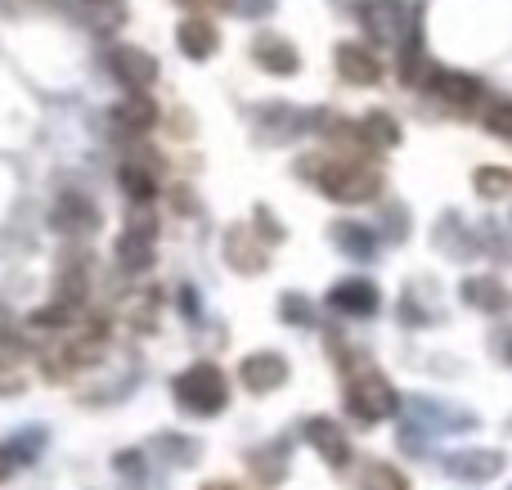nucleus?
<instances>
[{
  "instance_id": "nucleus-1",
  "label": "nucleus",
  "mask_w": 512,
  "mask_h": 490,
  "mask_svg": "<svg viewBox=\"0 0 512 490\" xmlns=\"http://www.w3.org/2000/svg\"><path fill=\"white\" fill-rule=\"evenodd\" d=\"M297 171L337 203H373L382 194V176L355 153H310L297 162Z\"/></svg>"
},
{
  "instance_id": "nucleus-2",
  "label": "nucleus",
  "mask_w": 512,
  "mask_h": 490,
  "mask_svg": "<svg viewBox=\"0 0 512 490\" xmlns=\"http://www.w3.org/2000/svg\"><path fill=\"white\" fill-rule=\"evenodd\" d=\"M108 351V320H86V324H72L63 329L59 351L45 356V378L50 383H63V378L81 374V369H95Z\"/></svg>"
},
{
  "instance_id": "nucleus-3",
  "label": "nucleus",
  "mask_w": 512,
  "mask_h": 490,
  "mask_svg": "<svg viewBox=\"0 0 512 490\" xmlns=\"http://www.w3.org/2000/svg\"><path fill=\"white\" fill-rule=\"evenodd\" d=\"M171 396H176V405L185 414H194V419H216V414L230 405V383H225L221 365L194 360L185 374L171 378Z\"/></svg>"
},
{
  "instance_id": "nucleus-4",
  "label": "nucleus",
  "mask_w": 512,
  "mask_h": 490,
  "mask_svg": "<svg viewBox=\"0 0 512 490\" xmlns=\"http://www.w3.org/2000/svg\"><path fill=\"white\" fill-rule=\"evenodd\" d=\"M396 410H400L396 387H391L373 365L346 374V414H351L355 423H369V428H373V423L391 419Z\"/></svg>"
},
{
  "instance_id": "nucleus-5",
  "label": "nucleus",
  "mask_w": 512,
  "mask_h": 490,
  "mask_svg": "<svg viewBox=\"0 0 512 490\" xmlns=\"http://www.w3.org/2000/svg\"><path fill=\"white\" fill-rule=\"evenodd\" d=\"M360 18H364V32L378 45H405L409 32H418V18L423 14L409 0H364Z\"/></svg>"
},
{
  "instance_id": "nucleus-6",
  "label": "nucleus",
  "mask_w": 512,
  "mask_h": 490,
  "mask_svg": "<svg viewBox=\"0 0 512 490\" xmlns=\"http://www.w3.org/2000/svg\"><path fill=\"white\" fill-rule=\"evenodd\" d=\"M153 243H158V225H153V216L144 212V203H135L131 225H126L122 239H117V266H122L126 275L149 270L153 266Z\"/></svg>"
},
{
  "instance_id": "nucleus-7",
  "label": "nucleus",
  "mask_w": 512,
  "mask_h": 490,
  "mask_svg": "<svg viewBox=\"0 0 512 490\" xmlns=\"http://www.w3.org/2000/svg\"><path fill=\"white\" fill-rule=\"evenodd\" d=\"M104 68L113 72V81H122L126 90H149L153 81H158V59H153L149 50H140V45H131V41L108 45Z\"/></svg>"
},
{
  "instance_id": "nucleus-8",
  "label": "nucleus",
  "mask_w": 512,
  "mask_h": 490,
  "mask_svg": "<svg viewBox=\"0 0 512 490\" xmlns=\"http://www.w3.org/2000/svg\"><path fill=\"white\" fill-rule=\"evenodd\" d=\"M50 225L59 234H68V239H86V234H95V225H99L95 198H86L81 189H63L59 203H54V212H50Z\"/></svg>"
},
{
  "instance_id": "nucleus-9",
  "label": "nucleus",
  "mask_w": 512,
  "mask_h": 490,
  "mask_svg": "<svg viewBox=\"0 0 512 490\" xmlns=\"http://www.w3.org/2000/svg\"><path fill=\"white\" fill-rule=\"evenodd\" d=\"M117 180H122L131 203H153V198H158V180H162V158L140 144V153L117 167Z\"/></svg>"
},
{
  "instance_id": "nucleus-10",
  "label": "nucleus",
  "mask_w": 512,
  "mask_h": 490,
  "mask_svg": "<svg viewBox=\"0 0 512 490\" xmlns=\"http://www.w3.org/2000/svg\"><path fill=\"white\" fill-rule=\"evenodd\" d=\"M108 126H113L117 135H126V140H140V135H149L153 126H158V104L149 99V90H131V95L108 113Z\"/></svg>"
},
{
  "instance_id": "nucleus-11",
  "label": "nucleus",
  "mask_w": 512,
  "mask_h": 490,
  "mask_svg": "<svg viewBox=\"0 0 512 490\" xmlns=\"http://www.w3.org/2000/svg\"><path fill=\"white\" fill-rule=\"evenodd\" d=\"M301 432H306V441L315 446V455L324 459L328 468H346V464H351V455H355L351 437L337 428V419H324V414H315V419H306V428H301Z\"/></svg>"
},
{
  "instance_id": "nucleus-12",
  "label": "nucleus",
  "mask_w": 512,
  "mask_h": 490,
  "mask_svg": "<svg viewBox=\"0 0 512 490\" xmlns=\"http://www.w3.org/2000/svg\"><path fill=\"white\" fill-rule=\"evenodd\" d=\"M333 68H337V77H346L351 86H378V81H382L378 54H373L369 45H360V41H337Z\"/></svg>"
},
{
  "instance_id": "nucleus-13",
  "label": "nucleus",
  "mask_w": 512,
  "mask_h": 490,
  "mask_svg": "<svg viewBox=\"0 0 512 490\" xmlns=\"http://www.w3.org/2000/svg\"><path fill=\"white\" fill-rule=\"evenodd\" d=\"M239 378H243V387L256 392V396L279 392V387L288 383V360H283L279 351H252V356L239 365Z\"/></svg>"
},
{
  "instance_id": "nucleus-14",
  "label": "nucleus",
  "mask_w": 512,
  "mask_h": 490,
  "mask_svg": "<svg viewBox=\"0 0 512 490\" xmlns=\"http://www.w3.org/2000/svg\"><path fill=\"white\" fill-rule=\"evenodd\" d=\"M256 131L279 144L301 131H315V113H301V108H292V104H265V108H256Z\"/></svg>"
},
{
  "instance_id": "nucleus-15",
  "label": "nucleus",
  "mask_w": 512,
  "mask_h": 490,
  "mask_svg": "<svg viewBox=\"0 0 512 490\" xmlns=\"http://www.w3.org/2000/svg\"><path fill=\"white\" fill-rule=\"evenodd\" d=\"M409 419H418L427 432H472L477 428V414L450 410V405L432 401V396H409Z\"/></svg>"
},
{
  "instance_id": "nucleus-16",
  "label": "nucleus",
  "mask_w": 512,
  "mask_h": 490,
  "mask_svg": "<svg viewBox=\"0 0 512 490\" xmlns=\"http://www.w3.org/2000/svg\"><path fill=\"white\" fill-rule=\"evenodd\" d=\"M328 306L337 315H351V320H369V315H378L382 297H378V284H369V279H342L328 293Z\"/></svg>"
},
{
  "instance_id": "nucleus-17",
  "label": "nucleus",
  "mask_w": 512,
  "mask_h": 490,
  "mask_svg": "<svg viewBox=\"0 0 512 490\" xmlns=\"http://www.w3.org/2000/svg\"><path fill=\"white\" fill-rule=\"evenodd\" d=\"M445 477H459V482H490L495 473H504V455L499 450H454L441 459Z\"/></svg>"
},
{
  "instance_id": "nucleus-18",
  "label": "nucleus",
  "mask_w": 512,
  "mask_h": 490,
  "mask_svg": "<svg viewBox=\"0 0 512 490\" xmlns=\"http://www.w3.org/2000/svg\"><path fill=\"white\" fill-rule=\"evenodd\" d=\"M225 261H230L239 275H261L265 261H270V248L256 239L252 225H234V230L225 234Z\"/></svg>"
},
{
  "instance_id": "nucleus-19",
  "label": "nucleus",
  "mask_w": 512,
  "mask_h": 490,
  "mask_svg": "<svg viewBox=\"0 0 512 490\" xmlns=\"http://www.w3.org/2000/svg\"><path fill=\"white\" fill-rule=\"evenodd\" d=\"M427 86H432L436 95H441L445 104H454V108H477L481 99H486L481 77H468V72H454V68H436Z\"/></svg>"
},
{
  "instance_id": "nucleus-20",
  "label": "nucleus",
  "mask_w": 512,
  "mask_h": 490,
  "mask_svg": "<svg viewBox=\"0 0 512 490\" xmlns=\"http://www.w3.org/2000/svg\"><path fill=\"white\" fill-rule=\"evenodd\" d=\"M463 302L472 311H486V315H508L512 311V293L499 284L495 275H472L463 279Z\"/></svg>"
},
{
  "instance_id": "nucleus-21",
  "label": "nucleus",
  "mask_w": 512,
  "mask_h": 490,
  "mask_svg": "<svg viewBox=\"0 0 512 490\" xmlns=\"http://www.w3.org/2000/svg\"><path fill=\"white\" fill-rule=\"evenodd\" d=\"M252 59L261 63L265 72H274V77H292V72L301 68V59H297V50H292L288 36H270V32L252 41Z\"/></svg>"
},
{
  "instance_id": "nucleus-22",
  "label": "nucleus",
  "mask_w": 512,
  "mask_h": 490,
  "mask_svg": "<svg viewBox=\"0 0 512 490\" xmlns=\"http://www.w3.org/2000/svg\"><path fill=\"white\" fill-rule=\"evenodd\" d=\"M176 41H180V50H185V59L203 63V59H212V54H216V45H221V32H216L212 18L194 14V18H185V23H180Z\"/></svg>"
},
{
  "instance_id": "nucleus-23",
  "label": "nucleus",
  "mask_w": 512,
  "mask_h": 490,
  "mask_svg": "<svg viewBox=\"0 0 512 490\" xmlns=\"http://www.w3.org/2000/svg\"><path fill=\"white\" fill-rule=\"evenodd\" d=\"M333 243L351 261H373V257H378V230H373V225H364V221H337L333 225Z\"/></svg>"
},
{
  "instance_id": "nucleus-24",
  "label": "nucleus",
  "mask_w": 512,
  "mask_h": 490,
  "mask_svg": "<svg viewBox=\"0 0 512 490\" xmlns=\"http://www.w3.org/2000/svg\"><path fill=\"white\" fill-rule=\"evenodd\" d=\"M436 243H441L445 257H454V261H468L472 252H477V234L463 230V216L459 212H450L441 225H436Z\"/></svg>"
},
{
  "instance_id": "nucleus-25",
  "label": "nucleus",
  "mask_w": 512,
  "mask_h": 490,
  "mask_svg": "<svg viewBox=\"0 0 512 490\" xmlns=\"http://www.w3.org/2000/svg\"><path fill=\"white\" fill-rule=\"evenodd\" d=\"M248 464H252L256 482L274 486L283 473H288V446H283V441H274V446H265V450H252V455H248Z\"/></svg>"
},
{
  "instance_id": "nucleus-26",
  "label": "nucleus",
  "mask_w": 512,
  "mask_h": 490,
  "mask_svg": "<svg viewBox=\"0 0 512 490\" xmlns=\"http://www.w3.org/2000/svg\"><path fill=\"white\" fill-rule=\"evenodd\" d=\"M360 131H364V140H369L373 149H396V144H400V126L391 122L387 108H373V113H364Z\"/></svg>"
},
{
  "instance_id": "nucleus-27",
  "label": "nucleus",
  "mask_w": 512,
  "mask_h": 490,
  "mask_svg": "<svg viewBox=\"0 0 512 490\" xmlns=\"http://www.w3.org/2000/svg\"><path fill=\"white\" fill-rule=\"evenodd\" d=\"M360 490H409V482H405V473H396L391 464H364Z\"/></svg>"
},
{
  "instance_id": "nucleus-28",
  "label": "nucleus",
  "mask_w": 512,
  "mask_h": 490,
  "mask_svg": "<svg viewBox=\"0 0 512 490\" xmlns=\"http://www.w3.org/2000/svg\"><path fill=\"white\" fill-rule=\"evenodd\" d=\"M279 315H283V324H297V329H315V306H310V297H301V293H283Z\"/></svg>"
},
{
  "instance_id": "nucleus-29",
  "label": "nucleus",
  "mask_w": 512,
  "mask_h": 490,
  "mask_svg": "<svg viewBox=\"0 0 512 490\" xmlns=\"http://www.w3.org/2000/svg\"><path fill=\"white\" fill-rule=\"evenodd\" d=\"M45 437H50V432H45V428H23V432H18V441H14V446H5V455L14 459V464H27V459H36V455H41Z\"/></svg>"
},
{
  "instance_id": "nucleus-30",
  "label": "nucleus",
  "mask_w": 512,
  "mask_h": 490,
  "mask_svg": "<svg viewBox=\"0 0 512 490\" xmlns=\"http://www.w3.org/2000/svg\"><path fill=\"white\" fill-rule=\"evenodd\" d=\"M158 450L171 459V464H194V459H198V441L180 437V432H162V437H158Z\"/></svg>"
},
{
  "instance_id": "nucleus-31",
  "label": "nucleus",
  "mask_w": 512,
  "mask_h": 490,
  "mask_svg": "<svg viewBox=\"0 0 512 490\" xmlns=\"http://www.w3.org/2000/svg\"><path fill=\"white\" fill-rule=\"evenodd\" d=\"M481 122H486L490 135H499V140H512V99H495V104L481 113Z\"/></svg>"
},
{
  "instance_id": "nucleus-32",
  "label": "nucleus",
  "mask_w": 512,
  "mask_h": 490,
  "mask_svg": "<svg viewBox=\"0 0 512 490\" xmlns=\"http://www.w3.org/2000/svg\"><path fill=\"white\" fill-rule=\"evenodd\" d=\"M508 189H512V171H508V167H481V171H477V194L504 198Z\"/></svg>"
},
{
  "instance_id": "nucleus-33",
  "label": "nucleus",
  "mask_w": 512,
  "mask_h": 490,
  "mask_svg": "<svg viewBox=\"0 0 512 490\" xmlns=\"http://www.w3.org/2000/svg\"><path fill=\"white\" fill-rule=\"evenodd\" d=\"M256 239L265 243V248H274V243H283V225L274 221V212H265V207H256Z\"/></svg>"
},
{
  "instance_id": "nucleus-34",
  "label": "nucleus",
  "mask_w": 512,
  "mask_h": 490,
  "mask_svg": "<svg viewBox=\"0 0 512 490\" xmlns=\"http://www.w3.org/2000/svg\"><path fill=\"white\" fill-rule=\"evenodd\" d=\"M400 450H405V455H414V459L427 450V428L418 419H409L405 428H400Z\"/></svg>"
},
{
  "instance_id": "nucleus-35",
  "label": "nucleus",
  "mask_w": 512,
  "mask_h": 490,
  "mask_svg": "<svg viewBox=\"0 0 512 490\" xmlns=\"http://www.w3.org/2000/svg\"><path fill=\"white\" fill-rule=\"evenodd\" d=\"M409 234V225H405V207L400 203H391L387 212H382V239H391V243H400Z\"/></svg>"
},
{
  "instance_id": "nucleus-36",
  "label": "nucleus",
  "mask_w": 512,
  "mask_h": 490,
  "mask_svg": "<svg viewBox=\"0 0 512 490\" xmlns=\"http://www.w3.org/2000/svg\"><path fill=\"white\" fill-rule=\"evenodd\" d=\"M490 351H495L499 365H512V324H499V329L490 333Z\"/></svg>"
},
{
  "instance_id": "nucleus-37",
  "label": "nucleus",
  "mask_w": 512,
  "mask_h": 490,
  "mask_svg": "<svg viewBox=\"0 0 512 490\" xmlns=\"http://www.w3.org/2000/svg\"><path fill=\"white\" fill-rule=\"evenodd\" d=\"M113 468L122 477H144V455H140V450H122V455L113 459Z\"/></svg>"
},
{
  "instance_id": "nucleus-38",
  "label": "nucleus",
  "mask_w": 512,
  "mask_h": 490,
  "mask_svg": "<svg viewBox=\"0 0 512 490\" xmlns=\"http://www.w3.org/2000/svg\"><path fill=\"white\" fill-rule=\"evenodd\" d=\"M400 320H405V324H423V320H427V311L418 306V297H414V293L400 297Z\"/></svg>"
},
{
  "instance_id": "nucleus-39",
  "label": "nucleus",
  "mask_w": 512,
  "mask_h": 490,
  "mask_svg": "<svg viewBox=\"0 0 512 490\" xmlns=\"http://www.w3.org/2000/svg\"><path fill=\"white\" fill-rule=\"evenodd\" d=\"M234 9H239L243 18H265L274 9V0H234Z\"/></svg>"
},
{
  "instance_id": "nucleus-40",
  "label": "nucleus",
  "mask_w": 512,
  "mask_h": 490,
  "mask_svg": "<svg viewBox=\"0 0 512 490\" xmlns=\"http://www.w3.org/2000/svg\"><path fill=\"white\" fill-rule=\"evenodd\" d=\"M180 311H185L189 320L198 315V288H180Z\"/></svg>"
},
{
  "instance_id": "nucleus-41",
  "label": "nucleus",
  "mask_w": 512,
  "mask_h": 490,
  "mask_svg": "<svg viewBox=\"0 0 512 490\" xmlns=\"http://www.w3.org/2000/svg\"><path fill=\"white\" fill-rule=\"evenodd\" d=\"M81 5H99V9H117L122 0H81Z\"/></svg>"
},
{
  "instance_id": "nucleus-42",
  "label": "nucleus",
  "mask_w": 512,
  "mask_h": 490,
  "mask_svg": "<svg viewBox=\"0 0 512 490\" xmlns=\"http://www.w3.org/2000/svg\"><path fill=\"white\" fill-rule=\"evenodd\" d=\"M9 464H14V459H9L5 450H0V482H5V477H9Z\"/></svg>"
},
{
  "instance_id": "nucleus-43",
  "label": "nucleus",
  "mask_w": 512,
  "mask_h": 490,
  "mask_svg": "<svg viewBox=\"0 0 512 490\" xmlns=\"http://www.w3.org/2000/svg\"><path fill=\"white\" fill-rule=\"evenodd\" d=\"M203 490H239V486H234V482H207Z\"/></svg>"
},
{
  "instance_id": "nucleus-44",
  "label": "nucleus",
  "mask_w": 512,
  "mask_h": 490,
  "mask_svg": "<svg viewBox=\"0 0 512 490\" xmlns=\"http://www.w3.org/2000/svg\"><path fill=\"white\" fill-rule=\"evenodd\" d=\"M342 5H346V9H360V5H364V0H342Z\"/></svg>"
},
{
  "instance_id": "nucleus-45",
  "label": "nucleus",
  "mask_w": 512,
  "mask_h": 490,
  "mask_svg": "<svg viewBox=\"0 0 512 490\" xmlns=\"http://www.w3.org/2000/svg\"><path fill=\"white\" fill-rule=\"evenodd\" d=\"M508 221H512V216H508Z\"/></svg>"
}]
</instances>
